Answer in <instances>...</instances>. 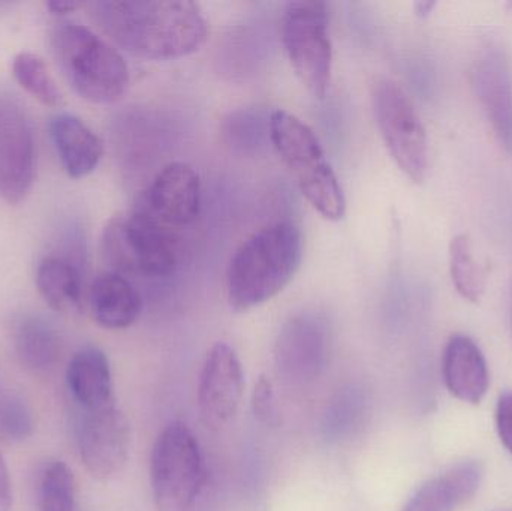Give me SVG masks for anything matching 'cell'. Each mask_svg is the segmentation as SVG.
I'll return each mask as SVG.
<instances>
[{
  "instance_id": "44dd1931",
  "label": "cell",
  "mask_w": 512,
  "mask_h": 511,
  "mask_svg": "<svg viewBox=\"0 0 512 511\" xmlns=\"http://www.w3.org/2000/svg\"><path fill=\"white\" fill-rule=\"evenodd\" d=\"M14 350L24 368L33 372L50 371L62 356V338L50 321L26 315L15 324Z\"/></svg>"
},
{
  "instance_id": "5b68a950",
  "label": "cell",
  "mask_w": 512,
  "mask_h": 511,
  "mask_svg": "<svg viewBox=\"0 0 512 511\" xmlns=\"http://www.w3.org/2000/svg\"><path fill=\"white\" fill-rule=\"evenodd\" d=\"M102 255L111 272L126 278H162L179 264V242L173 228L137 207L131 215L108 222L102 234Z\"/></svg>"
},
{
  "instance_id": "7c38bea8",
  "label": "cell",
  "mask_w": 512,
  "mask_h": 511,
  "mask_svg": "<svg viewBox=\"0 0 512 511\" xmlns=\"http://www.w3.org/2000/svg\"><path fill=\"white\" fill-rule=\"evenodd\" d=\"M245 390L242 362L233 347L218 342L207 354L198 384L201 420L213 431L225 428L239 411Z\"/></svg>"
},
{
  "instance_id": "603a6c76",
  "label": "cell",
  "mask_w": 512,
  "mask_h": 511,
  "mask_svg": "<svg viewBox=\"0 0 512 511\" xmlns=\"http://www.w3.org/2000/svg\"><path fill=\"white\" fill-rule=\"evenodd\" d=\"M12 75L15 81L42 105L56 107L60 104L62 96L59 87L38 54L29 51L17 54L12 62Z\"/></svg>"
},
{
  "instance_id": "2e32d148",
  "label": "cell",
  "mask_w": 512,
  "mask_h": 511,
  "mask_svg": "<svg viewBox=\"0 0 512 511\" xmlns=\"http://www.w3.org/2000/svg\"><path fill=\"white\" fill-rule=\"evenodd\" d=\"M483 477L484 468L480 462H460L427 480L400 511H456L477 494Z\"/></svg>"
},
{
  "instance_id": "52a82bcc",
  "label": "cell",
  "mask_w": 512,
  "mask_h": 511,
  "mask_svg": "<svg viewBox=\"0 0 512 511\" xmlns=\"http://www.w3.org/2000/svg\"><path fill=\"white\" fill-rule=\"evenodd\" d=\"M283 47L301 83L322 99L330 87L333 47L328 8L322 2H291L282 20Z\"/></svg>"
},
{
  "instance_id": "d4e9b609",
  "label": "cell",
  "mask_w": 512,
  "mask_h": 511,
  "mask_svg": "<svg viewBox=\"0 0 512 511\" xmlns=\"http://www.w3.org/2000/svg\"><path fill=\"white\" fill-rule=\"evenodd\" d=\"M366 408V399L357 387H348L339 392L327 408L324 419L325 437L339 440L357 428Z\"/></svg>"
},
{
  "instance_id": "4316f807",
  "label": "cell",
  "mask_w": 512,
  "mask_h": 511,
  "mask_svg": "<svg viewBox=\"0 0 512 511\" xmlns=\"http://www.w3.org/2000/svg\"><path fill=\"white\" fill-rule=\"evenodd\" d=\"M252 413L259 423L265 426L279 425L280 414L277 407L276 393L270 378L261 375L255 383L252 392Z\"/></svg>"
},
{
  "instance_id": "d6986e66",
  "label": "cell",
  "mask_w": 512,
  "mask_h": 511,
  "mask_svg": "<svg viewBox=\"0 0 512 511\" xmlns=\"http://www.w3.org/2000/svg\"><path fill=\"white\" fill-rule=\"evenodd\" d=\"M89 300L96 323L108 330L128 329L143 309V300L134 284L111 270L95 279Z\"/></svg>"
},
{
  "instance_id": "9a60e30c",
  "label": "cell",
  "mask_w": 512,
  "mask_h": 511,
  "mask_svg": "<svg viewBox=\"0 0 512 511\" xmlns=\"http://www.w3.org/2000/svg\"><path fill=\"white\" fill-rule=\"evenodd\" d=\"M442 377L448 392L465 402L480 405L489 390L486 357L469 336L454 335L445 345Z\"/></svg>"
},
{
  "instance_id": "8fae6325",
  "label": "cell",
  "mask_w": 512,
  "mask_h": 511,
  "mask_svg": "<svg viewBox=\"0 0 512 511\" xmlns=\"http://www.w3.org/2000/svg\"><path fill=\"white\" fill-rule=\"evenodd\" d=\"M327 357L328 332L321 318L298 315L280 330L274 362L277 374L289 386L303 387L318 380Z\"/></svg>"
},
{
  "instance_id": "8992f818",
  "label": "cell",
  "mask_w": 512,
  "mask_h": 511,
  "mask_svg": "<svg viewBox=\"0 0 512 511\" xmlns=\"http://www.w3.org/2000/svg\"><path fill=\"white\" fill-rule=\"evenodd\" d=\"M153 500L158 511H189L206 482L203 453L194 432L173 422L159 434L150 459Z\"/></svg>"
},
{
  "instance_id": "ba28073f",
  "label": "cell",
  "mask_w": 512,
  "mask_h": 511,
  "mask_svg": "<svg viewBox=\"0 0 512 511\" xmlns=\"http://www.w3.org/2000/svg\"><path fill=\"white\" fill-rule=\"evenodd\" d=\"M373 113L382 140L400 170L423 182L429 167V144L426 129L405 90L390 78L373 84Z\"/></svg>"
},
{
  "instance_id": "277c9868",
  "label": "cell",
  "mask_w": 512,
  "mask_h": 511,
  "mask_svg": "<svg viewBox=\"0 0 512 511\" xmlns=\"http://www.w3.org/2000/svg\"><path fill=\"white\" fill-rule=\"evenodd\" d=\"M268 135L313 209L328 221H340L346 212L345 195L310 126L288 111L276 110L268 120Z\"/></svg>"
},
{
  "instance_id": "ac0fdd59",
  "label": "cell",
  "mask_w": 512,
  "mask_h": 511,
  "mask_svg": "<svg viewBox=\"0 0 512 511\" xmlns=\"http://www.w3.org/2000/svg\"><path fill=\"white\" fill-rule=\"evenodd\" d=\"M84 254L48 255L36 269V287L57 312L80 311L83 305Z\"/></svg>"
},
{
  "instance_id": "3957f363",
  "label": "cell",
  "mask_w": 512,
  "mask_h": 511,
  "mask_svg": "<svg viewBox=\"0 0 512 511\" xmlns=\"http://www.w3.org/2000/svg\"><path fill=\"white\" fill-rule=\"evenodd\" d=\"M54 57L75 93L93 104H114L129 87L122 54L89 27L63 23L51 36Z\"/></svg>"
},
{
  "instance_id": "e0dca14e",
  "label": "cell",
  "mask_w": 512,
  "mask_h": 511,
  "mask_svg": "<svg viewBox=\"0 0 512 511\" xmlns=\"http://www.w3.org/2000/svg\"><path fill=\"white\" fill-rule=\"evenodd\" d=\"M51 141L60 162L72 179H84L98 168L104 155L101 138L74 114L60 113L51 117Z\"/></svg>"
},
{
  "instance_id": "484cf974",
  "label": "cell",
  "mask_w": 512,
  "mask_h": 511,
  "mask_svg": "<svg viewBox=\"0 0 512 511\" xmlns=\"http://www.w3.org/2000/svg\"><path fill=\"white\" fill-rule=\"evenodd\" d=\"M32 410L12 392L0 393V435L9 441H24L33 434Z\"/></svg>"
},
{
  "instance_id": "4fadbf2b",
  "label": "cell",
  "mask_w": 512,
  "mask_h": 511,
  "mask_svg": "<svg viewBox=\"0 0 512 511\" xmlns=\"http://www.w3.org/2000/svg\"><path fill=\"white\" fill-rule=\"evenodd\" d=\"M203 204L200 176L191 165L173 162L156 174L140 209L170 228L185 227L198 218Z\"/></svg>"
},
{
  "instance_id": "7402d4cb",
  "label": "cell",
  "mask_w": 512,
  "mask_h": 511,
  "mask_svg": "<svg viewBox=\"0 0 512 511\" xmlns=\"http://www.w3.org/2000/svg\"><path fill=\"white\" fill-rule=\"evenodd\" d=\"M450 272L457 293L469 302H480L486 291L487 272L475 258L471 240L466 234L451 240Z\"/></svg>"
},
{
  "instance_id": "83f0119b",
  "label": "cell",
  "mask_w": 512,
  "mask_h": 511,
  "mask_svg": "<svg viewBox=\"0 0 512 511\" xmlns=\"http://www.w3.org/2000/svg\"><path fill=\"white\" fill-rule=\"evenodd\" d=\"M496 428L505 449L512 455V392H504L499 396L496 407Z\"/></svg>"
},
{
  "instance_id": "4dcf8cb0",
  "label": "cell",
  "mask_w": 512,
  "mask_h": 511,
  "mask_svg": "<svg viewBox=\"0 0 512 511\" xmlns=\"http://www.w3.org/2000/svg\"><path fill=\"white\" fill-rule=\"evenodd\" d=\"M433 6H435L433 2H418L417 5H415V9H417V14L420 15V17H424V15L432 11Z\"/></svg>"
},
{
  "instance_id": "f1b7e54d",
  "label": "cell",
  "mask_w": 512,
  "mask_h": 511,
  "mask_svg": "<svg viewBox=\"0 0 512 511\" xmlns=\"http://www.w3.org/2000/svg\"><path fill=\"white\" fill-rule=\"evenodd\" d=\"M12 509V483L5 459L0 453V511Z\"/></svg>"
},
{
  "instance_id": "f546056e",
  "label": "cell",
  "mask_w": 512,
  "mask_h": 511,
  "mask_svg": "<svg viewBox=\"0 0 512 511\" xmlns=\"http://www.w3.org/2000/svg\"><path fill=\"white\" fill-rule=\"evenodd\" d=\"M81 3L74 2V0H53L47 3V8L50 9L51 14L54 15H68L74 12L75 9L80 8Z\"/></svg>"
},
{
  "instance_id": "9c48e42d",
  "label": "cell",
  "mask_w": 512,
  "mask_h": 511,
  "mask_svg": "<svg viewBox=\"0 0 512 511\" xmlns=\"http://www.w3.org/2000/svg\"><path fill=\"white\" fill-rule=\"evenodd\" d=\"M36 146L32 123L14 99L0 96V194L8 204L21 203L32 189Z\"/></svg>"
},
{
  "instance_id": "7a4b0ae2",
  "label": "cell",
  "mask_w": 512,
  "mask_h": 511,
  "mask_svg": "<svg viewBox=\"0 0 512 511\" xmlns=\"http://www.w3.org/2000/svg\"><path fill=\"white\" fill-rule=\"evenodd\" d=\"M301 257L303 237L294 222H273L256 231L237 248L228 266L231 308L249 311L273 299L294 278Z\"/></svg>"
},
{
  "instance_id": "5bb4252c",
  "label": "cell",
  "mask_w": 512,
  "mask_h": 511,
  "mask_svg": "<svg viewBox=\"0 0 512 511\" xmlns=\"http://www.w3.org/2000/svg\"><path fill=\"white\" fill-rule=\"evenodd\" d=\"M474 87L478 101L501 146L512 153V59L490 45L475 62Z\"/></svg>"
},
{
  "instance_id": "cb8c5ba5",
  "label": "cell",
  "mask_w": 512,
  "mask_h": 511,
  "mask_svg": "<svg viewBox=\"0 0 512 511\" xmlns=\"http://www.w3.org/2000/svg\"><path fill=\"white\" fill-rule=\"evenodd\" d=\"M39 511H75V479L68 465L54 461L45 468L39 480Z\"/></svg>"
},
{
  "instance_id": "ffe728a7",
  "label": "cell",
  "mask_w": 512,
  "mask_h": 511,
  "mask_svg": "<svg viewBox=\"0 0 512 511\" xmlns=\"http://www.w3.org/2000/svg\"><path fill=\"white\" fill-rule=\"evenodd\" d=\"M69 392L84 411L113 404V377L104 351L86 347L75 353L66 371Z\"/></svg>"
},
{
  "instance_id": "6da1fadb",
  "label": "cell",
  "mask_w": 512,
  "mask_h": 511,
  "mask_svg": "<svg viewBox=\"0 0 512 511\" xmlns=\"http://www.w3.org/2000/svg\"><path fill=\"white\" fill-rule=\"evenodd\" d=\"M92 20L132 56L171 60L206 44L209 24L188 0H101L87 5Z\"/></svg>"
},
{
  "instance_id": "30bf717a",
  "label": "cell",
  "mask_w": 512,
  "mask_h": 511,
  "mask_svg": "<svg viewBox=\"0 0 512 511\" xmlns=\"http://www.w3.org/2000/svg\"><path fill=\"white\" fill-rule=\"evenodd\" d=\"M78 450L86 470L98 480L122 473L131 452V425L120 408L110 404L84 411L78 428Z\"/></svg>"
}]
</instances>
